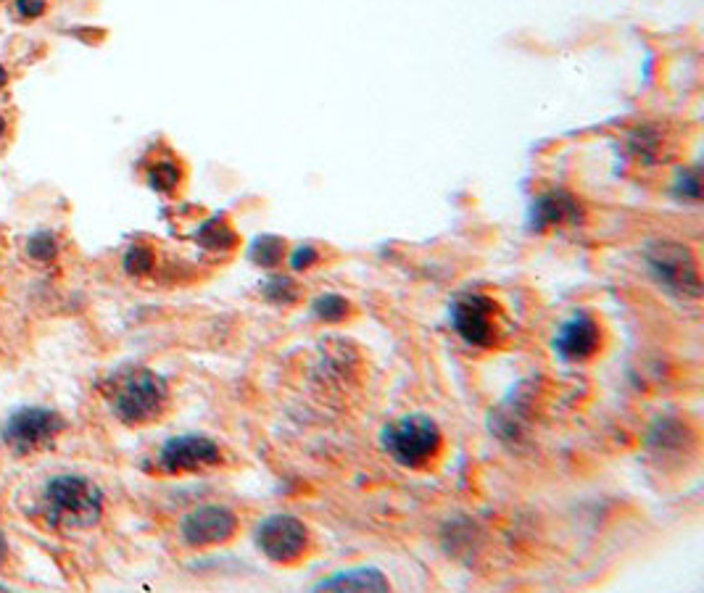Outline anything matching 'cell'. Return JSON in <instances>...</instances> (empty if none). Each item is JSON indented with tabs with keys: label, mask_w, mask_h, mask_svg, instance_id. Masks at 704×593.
<instances>
[{
	"label": "cell",
	"mask_w": 704,
	"mask_h": 593,
	"mask_svg": "<svg viewBox=\"0 0 704 593\" xmlns=\"http://www.w3.org/2000/svg\"><path fill=\"white\" fill-rule=\"evenodd\" d=\"M111 409L124 425H148L164 412L169 388L164 377L146 367H127L109 383Z\"/></svg>",
	"instance_id": "obj_1"
},
{
	"label": "cell",
	"mask_w": 704,
	"mask_h": 593,
	"mask_svg": "<svg viewBox=\"0 0 704 593\" xmlns=\"http://www.w3.org/2000/svg\"><path fill=\"white\" fill-rule=\"evenodd\" d=\"M380 443L396 464L407 470H422L441 454L443 433L428 414H404L383 427Z\"/></svg>",
	"instance_id": "obj_2"
},
{
	"label": "cell",
	"mask_w": 704,
	"mask_h": 593,
	"mask_svg": "<svg viewBox=\"0 0 704 593\" xmlns=\"http://www.w3.org/2000/svg\"><path fill=\"white\" fill-rule=\"evenodd\" d=\"M43 499L48 520L64 528H90L103 514V491L82 475H59L48 480Z\"/></svg>",
	"instance_id": "obj_3"
},
{
	"label": "cell",
	"mask_w": 704,
	"mask_h": 593,
	"mask_svg": "<svg viewBox=\"0 0 704 593\" xmlns=\"http://www.w3.org/2000/svg\"><path fill=\"white\" fill-rule=\"evenodd\" d=\"M646 264H649L654 280L668 290H673L678 296H699L697 264H694V256L686 246H678L670 240L654 243L646 251Z\"/></svg>",
	"instance_id": "obj_4"
},
{
	"label": "cell",
	"mask_w": 704,
	"mask_h": 593,
	"mask_svg": "<svg viewBox=\"0 0 704 593\" xmlns=\"http://www.w3.org/2000/svg\"><path fill=\"white\" fill-rule=\"evenodd\" d=\"M64 430V417L51 409L27 406L19 409L3 425V438L16 454H32L56 441V435Z\"/></svg>",
	"instance_id": "obj_5"
},
{
	"label": "cell",
	"mask_w": 704,
	"mask_h": 593,
	"mask_svg": "<svg viewBox=\"0 0 704 593\" xmlns=\"http://www.w3.org/2000/svg\"><path fill=\"white\" fill-rule=\"evenodd\" d=\"M256 546L277 565H293L309 549V530L293 514H272L256 528Z\"/></svg>",
	"instance_id": "obj_6"
},
{
	"label": "cell",
	"mask_w": 704,
	"mask_h": 593,
	"mask_svg": "<svg viewBox=\"0 0 704 593\" xmlns=\"http://www.w3.org/2000/svg\"><path fill=\"white\" fill-rule=\"evenodd\" d=\"M238 533V517L233 509L222 504H204L182 517L180 536L182 541L193 549H206V546H219L227 543Z\"/></svg>",
	"instance_id": "obj_7"
},
{
	"label": "cell",
	"mask_w": 704,
	"mask_h": 593,
	"mask_svg": "<svg viewBox=\"0 0 704 593\" xmlns=\"http://www.w3.org/2000/svg\"><path fill=\"white\" fill-rule=\"evenodd\" d=\"M219 462H222V449L206 435H177L169 438L159 451V467L169 475L209 470Z\"/></svg>",
	"instance_id": "obj_8"
},
{
	"label": "cell",
	"mask_w": 704,
	"mask_h": 593,
	"mask_svg": "<svg viewBox=\"0 0 704 593\" xmlns=\"http://www.w3.org/2000/svg\"><path fill=\"white\" fill-rule=\"evenodd\" d=\"M496 304L480 293H470L451 306V325L470 346L488 348L496 343Z\"/></svg>",
	"instance_id": "obj_9"
},
{
	"label": "cell",
	"mask_w": 704,
	"mask_h": 593,
	"mask_svg": "<svg viewBox=\"0 0 704 593\" xmlns=\"http://www.w3.org/2000/svg\"><path fill=\"white\" fill-rule=\"evenodd\" d=\"M599 346H602V330L588 314H575L573 319H567L554 338V351L565 362H586L599 351Z\"/></svg>",
	"instance_id": "obj_10"
},
{
	"label": "cell",
	"mask_w": 704,
	"mask_h": 593,
	"mask_svg": "<svg viewBox=\"0 0 704 593\" xmlns=\"http://www.w3.org/2000/svg\"><path fill=\"white\" fill-rule=\"evenodd\" d=\"M314 591H391V583L375 567H354V570L320 580Z\"/></svg>",
	"instance_id": "obj_11"
},
{
	"label": "cell",
	"mask_w": 704,
	"mask_h": 593,
	"mask_svg": "<svg viewBox=\"0 0 704 593\" xmlns=\"http://www.w3.org/2000/svg\"><path fill=\"white\" fill-rule=\"evenodd\" d=\"M59 251V238H56V232L51 230H37L32 232L30 238L24 240V256H27L32 264H40V267L59 259Z\"/></svg>",
	"instance_id": "obj_12"
},
{
	"label": "cell",
	"mask_w": 704,
	"mask_h": 593,
	"mask_svg": "<svg viewBox=\"0 0 704 593\" xmlns=\"http://www.w3.org/2000/svg\"><path fill=\"white\" fill-rule=\"evenodd\" d=\"M146 180L148 185H151L153 190H159V193H175L182 180V172L175 161L159 159L156 164H151Z\"/></svg>",
	"instance_id": "obj_13"
},
{
	"label": "cell",
	"mask_w": 704,
	"mask_h": 593,
	"mask_svg": "<svg viewBox=\"0 0 704 593\" xmlns=\"http://www.w3.org/2000/svg\"><path fill=\"white\" fill-rule=\"evenodd\" d=\"M153 261H156V256H153V251L148 246H143V243L130 246L127 248V254H124V272L132 277L151 275Z\"/></svg>",
	"instance_id": "obj_14"
},
{
	"label": "cell",
	"mask_w": 704,
	"mask_h": 593,
	"mask_svg": "<svg viewBox=\"0 0 704 593\" xmlns=\"http://www.w3.org/2000/svg\"><path fill=\"white\" fill-rule=\"evenodd\" d=\"M314 314L320 319H330V322H335V319H343L346 314H349V304L343 301L341 296H322L317 298V304H314Z\"/></svg>",
	"instance_id": "obj_15"
},
{
	"label": "cell",
	"mask_w": 704,
	"mask_h": 593,
	"mask_svg": "<svg viewBox=\"0 0 704 593\" xmlns=\"http://www.w3.org/2000/svg\"><path fill=\"white\" fill-rule=\"evenodd\" d=\"M567 209H573V206L567 203V198L549 196V198H544V201L538 203L536 217L544 219V222H559V219L565 217Z\"/></svg>",
	"instance_id": "obj_16"
},
{
	"label": "cell",
	"mask_w": 704,
	"mask_h": 593,
	"mask_svg": "<svg viewBox=\"0 0 704 593\" xmlns=\"http://www.w3.org/2000/svg\"><path fill=\"white\" fill-rule=\"evenodd\" d=\"M51 8V0H14V11L22 22H37Z\"/></svg>",
	"instance_id": "obj_17"
},
{
	"label": "cell",
	"mask_w": 704,
	"mask_h": 593,
	"mask_svg": "<svg viewBox=\"0 0 704 593\" xmlns=\"http://www.w3.org/2000/svg\"><path fill=\"white\" fill-rule=\"evenodd\" d=\"M198 240L204 243L206 248H227L230 243H233V238H230V232L225 230V227L219 225L217 219L214 222H209V225L201 230V235H198Z\"/></svg>",
	"instance_id": "obj_18"
},
{
	"label": "cell",
	"mask_w": 704,
	"mask_h": 593,
	"mask_svg": "<svg viewBox=\"0 0 704 593\" xmlns=\"http://www.w3.org/2000/svg\"><path fill=\"white\" fill-rule=\"evenodd\" d=\"M8 130H11V122H8L6 116L0 114V143L8 138Z\"/></svg>",
	"instance_id": "obj_19"
},
{
	"label": "cell",
	"mask_w": 704,
	"mask_h": 593,
	"mask_svg": "<svg viewBox=\"0 0 704 593\" xmlns=\"http://www.w3.org/2000/svg\"><path fill=\"white\" fill-rule=\"evenodd\" d=\"M6 559H8V541L6 536L0 533V565H6Z\"/></svg>",
	"instance_id": "obj_20"
},
{
	"label": "cell",
	"mask_w": 704,
	"mask_h": 593,
	"mask_svg": "<svg viewBox=\"0 0 704 593\" xmlns=\"http://www.w3.org/2000/svg\"><path fill=\"white\" fill-rule=\"evenodd\" d=\"M8 80H11V77H8V69L3 64H0V87H6Z\"/></svg>",
	"instance_id": "obj_21"
},
{
	"label": "cell",
	"mask_w": 704,
	"mask_h": 593,
	"mask_svg": "<svg viewBox=\"0 0 704 593\" xmlns=\"http://www.w3.org/2000/svg\"><path fill=\"white\" fill-rule=\"evenodd\" d=\"M0 588H3V586H0Z\"/></svg>",
	"instance_id": "obj_22"
}]
</instances>
